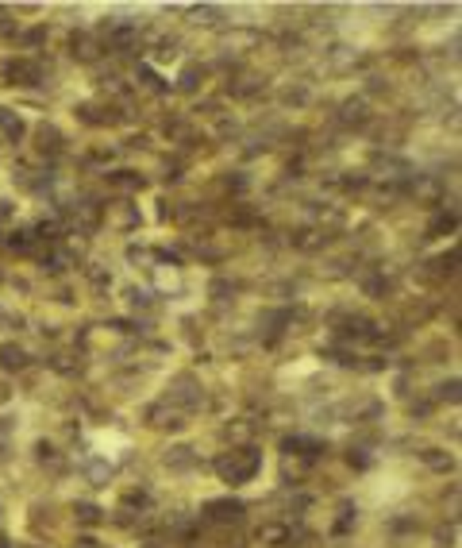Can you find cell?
<instances>
[{"mask_svg":"<svg viewBox=\"0 0 462 548\" xmlns=\"http://www.w3.org/2000/svg\"><path fill=\"white\" fill-rule=\"evenodd\" d=\"M170 463H173V468H189V463H193V456H189V448H173Z\"/></svg>","mask_w":462,"mask_h":548,"instance_id":"cell-24","label":"cell"},{"mask_svg":"<svg viewBox=\"0 0 462 548\" xmlns=\"http://www.w3.org/2000/svg\"><path fill=\"white\" fill-rule=\"evenodd\" d=\"M208 513L216 521H239V518H243V506H239V502H212Z\"/></svg>","mask_w":462,"mask_h":548,"instance_id":"cell-12","label":"cell"},{"mask_svg":"<svg viewBox=\"0 0 462 548\" xmlns=\"http://www.w3.org/2000/svg\"><path fill=\"white\" fill-rule=\"evenodd\" d=\"M427 463H432V468H451V456H439V452H427Z\"/></svg>","mask_w":462,"mask_h":548,"instance_id":"cell-29","label":"cell"},{"mask_svg":"<svg viewBox=\"0 0 462 548\" xmlns=\"http://www.w3.org/2000/svg\"><path fill=\"white\" fill-rule=\"evenodd\" d=\"M77 518H81V521H89V525H93V521H96V510H93V506H81V510H77Z\"/></svg>","mask_w":462,"mask_h":548,"instance_id":"cell-30","label":"cell"},{"mask_svg":"<svg viewBox=\"0 0 462 548\" xmlns=\"http://www.w3.org/2000/svg\"><path fill=\"white\" fill-rule=\"evenodd\" d=\"M89 475H93L96 482H104V479H108V468H104V463H93V471H89Z\"/></svg>","mask_w":462,"mask_h":548,"instance_id":"cell-31","label":"cell"},{"mask_svg":"<svg viewBox=\"0 0 462 548\" xmlns=\"http://www.w3.org/2000/svg\"><path fill=\"white\" fill-rule=\"evenodd\" d=\"M127 259H131V263H151L154 251H146V248H127Z\"/></svg>","mask_w":462,"mask_h":548,"instance_id":"cell-27","label":"cell"},{"mask_svg":"<svg viewBox=\"0 0 462 548\" xmlns=\"http://www.w3.org/2000/svg\"><path fill=\"white\" fill-rule=\"evenodd\" d=\"M0 367H4V371H23V367H27V351H23L20 343H4V348H0Z\"/></svg>","mask_w":462,"mask_h":548,"instance_id":"cell-5","label":"cell"},{"mask_svg":"<svg viewBox=\"0 0 462 548\" xmlns=\"http://www.w3.org/2000/svg\"><path fill=\"white\" fill-rule=\"evenodd\" d=\"M262 89V78H239L235 85H231V93L235 97H254Z\"/></svg>","mask_w":462,"mask_h":548,"instance_id":"cell-16","label":"cell"},{"mask_svg":"<svg viewBox=\"0 0 462 548\" xmlns=\"http://www.w3.org/2000/svg\"><path fill=\"white\" fill-rule=\"evenodd\" d=\"M8 248H12V251H27V248H31V236H27V232H12Z\"/></svg>","mask_w":462,"mask_h":548,"instance_id":"cell-22","label":"cell"},{"mask_svg":"<svg viewBox=\"0 0 462 548\" xmlns=\"http://www.w3.org/2000/svg\"><path fill=\"white\" fill-rule=\"evenodd\" d=\"M282 101H285V104H304V101H308V89H304V85H293V89H285V93H282Z\"/></svg>","mask_w":462,"mask_h":548,"instance_id":"cell-20","label":"cell"},{"mask_svg":"<svg viewBox=\"0 0 462 548\" xmlns=\"http://www.w3.org/2000/svg\"><path fill=\"white\" fill-rule=\"evenodd\" d=\"M112 182L120 185V190H139V185H143V178H139L135 170H120V174H116Z\"/></svg>","mask_w":462,"mask_h":548,"instance_id":"cell-19","label":"cell"},{"mask_svg":"<svg viewBox=\"0 0 462 548\" xmlns=\"http://www.w3.org/2000/svg\"><path fill=\"white\" fill-rule=\"evenodd\" d=\"M258 537H262V541H282L285 529L282 525H266V529H258Z\"/></svg>","mask_w":462,"mask_h":548,"instance_id":"cell-28","label":"cell"},{"mask_svg":"<svg viewBox=\"0 0 462 548\" xmlns=\"http://www.w3.org/2000/svg\"><path fill=\"white\" fill-rule=\"evenodd\" d=\"M251 432H254V425H251V421L227 425V437H231V440H246V437H251Z\"/></svg>","mask_w":462,"mask_h":548,"instance_id":"cell-21","label":"cell"},{"mask_svg":"<svg viewBox=\"0 0 462 548\" xmlns=\"http://www.w3.org/2000/svg\"><path fill=\"white\" fill-rule=\"evenodd\" d=\"M89 282H93V286H104V282H112V274L108 271H104V267H89Z\"/></svg>","mask_w":462,"mask_h":548,"instance_id":"cell-23","label":"cell"},{"mask_svg":"<svg viewBox=\"0 0 462 548\" xmlns=\"http://www.w3.org/2000/svg\"><path fill=\"white\" fill-rule=\"evenodd\" d=\"M173 402H196L201 398V390H196V382L189 379V375H181V379H173Z\"/></svg>","mask_w":462,"mask_h":548,"instance_id":"cell-10","label":"cell"},{"mask_svg":"<svg viewBox=\"0 0 462 548\" xmlns=\"http://www.w3.org/2000/svg\"><path fill=\"white\" fill-rule=\"evenodd\" d=\"M0 132H4V135L15 143V139H23V132H27V124H23V120L15 116L12 109H0Z\"/></svg>","mask_w":462,"mask_h":548,"instance_id":"cell-8","label":"cell"},{"mask_svg":"<svg viewBox=\"0 0 462 548\" xmlns=\"http://www.w3.org/2000/svg\"><path fill=\"white\" fill-rule=\"evenodd\" d=\"M201 78H204L201 66H185V73H181V89H185V93H193V89L201 85Z\"/></svg>","mask_w":462,"mask_h":548,"instance_id":"cell-17","label":"cell"},{"mask_svg":"<svg viewBox=\"0 0 462 548\" xmlns=\"http://www.w3.org/2000/svg\"><path fill=\"white\" fill-rule=\"evenodd\" d=\"M458 228V217L455 212H439V217L432 220V228H427V236H451Z\"/></svg>","mask_w":462,"mask_h":548,"instance_id":"cell-13","label":"cell"},{"mask_svg":"<svg viewBox=\"0 0 462 548\" xmlns=\"http://www.w3.org/2000/svg\"><path fill=\"white\" fill-rule=\"evenodd\" d=\"M293 243H296L301 251H320V248L327 243V232H320V228H304V232L296 236Z\"/></svg>","mask_w":462,"mask_h":548,"instance_id":"cell-11","label":"cell"},{"mask_svg":"<svg viewBox=\"0 0 462 548\" xmlns=\"http://www.w3.org/2000/svg\"><path fill=\"white\" fill-rule=\"evenodd\" d=\"M4 402H8V386L0 382V406H4Z\"/></svg>","mask_w":462,"mask_h":548,"instance_id":"cell-33","label":"cell"},{"mask_svg":"<svg viewBox=\"0 0 462 548\" xmlns=\"http://www.w3.org/2000/svg\"><path fill=\"white\" fill-rule=\"evenodd\" d=\"M35 139H39V151H46V154H58L62 151V132H58L54 124H43L35 132Z\"/></svg>","mask_w":462,"mask_h":548,"instance_id":"cell-7","label":"cell"},{"mask_svg":"<svg viewBox=\"0 0 462 548\" xmlns=\"http://www.w3.org/2000/svg\"><path fill=\"white\" fill-rule=\"evenodd\" d=\"M58 371H65V375H70V371H77V367H81V359L77 355H58Z\"/></svg>","mask_w":462,"mask_h":548,"instance_id":"cell-25","label":"cell"},{"mask_svg":"<svg viewBox=\"0 0 462 548\" xmlns=\"http://www.w3.org/2000/svg\"><path fill=\"white\" fill-rule=\"evenodd\" d=\"M96 54H101V43H96L93 35H73V59L96 62Z\"/></svg>","mask_w":462,"mask_h":548,"instance_id":"cell-6","label":"cell"},{"mask_svg":"<svg viewBox=\"0 0 462 548\" xmlns=\"http://www.w3.org/2000/svg\"><path fill=\"white\" fill-rule=\"evenodd\" d=\"M0 324H8V317H4V313H0Z\"/></svg>","mask_w":462,"mask_h":548,"instance_id":"cell-34","label":"cell"},{"mask_svg":"<svg viewBox=\"0 0 462 548\" xmlns=\"http://www.w3.org/2000/svg\"><path fill=\"white\" fill-rule=\"evenodd\" d=\"M354 62H358V54H354L351 47H335V51H332V66L335 70H351Z\"/></svg>","mask_w":462,"mask_h":548,"instance_id":"cell-15","label":"cell"},{"mask_svg":"<svg viewBox=\"0 0 462 548\" xmlns=\"http://www.w3.org/2000/svg\"><path fill=\"white\" fill-rule=\"evenodd\" d=\"M193 16H196V20L193 23H216V8H193Z\"/></svg>","mask_w":462,"mask_h":548,"instance_id":"cell-26","label":"cell"},{"mask_svg":"<svg viewBox=\"0 0 462 548\" xmlns=\"http://www.w3.org/2000/svg\"><path fill=\"white\" fill-rule=\"evenodd\" d=\"M412 197H416V205H439L443 201V182L432 174H416V182H412Z\"/></svg>","mask_w":462,"mask_h":548,"instance_id":"cell-2","label":"cell"},{"mask_svg":"<svg viewBox=\"0 0 462 548\" xmlns=\"http://www.w3.org/2000/svg\"><path fill=\"white\" fill-rule=\"evenodd\" d=\"M139 85H143L146 93H166V81H162L151 66H139Z\"/></svg>","mask_w":462,"mask_h":548,"instance_id":"cell-14","label":"cell"},{"mask_svg":"<svg viewBox=\"0 0 462 548\" xmlns=\"http://www.w3.org/2000/svg\"><path fill=\"white\" fill-rule=\"evenodd\" d=\"M4 78L12 81V85H35V81H39V66H35V62H27V59H20V62H8Z\"/></svg>","mask_w":462,"mask_h":548,"instance_id":"cell-4","label":"cell"},{"mask_svg":"<svg viewBox=\"0 0 462 548\" xmlns=\"http://www.w3.org/2000/svg\"><path fill=\"white\" fill-rule=\"evenodd\" d=\"M254 43H258V35H254V31H235V35L224 39L227 51H231V47H254Z\"/></svg>","mask_w":462,"mask_h":548,"instance_id":"cell-18","label":"cell"},{"mask_svg":"<svg viewBox=\"0 0 462 548\" xmlns=\"http://www.w3.org/2000/svg\"><path fill=\"white\" fill-rule=\"evenodd\" d=\"M216 471L224 475V482H246L258 471V452H251V448H239V452H227L224 460L216 463Z\"/></svg>","mask_w":462,"mask_h":548,"instance_id":"cell-1","label":"cell"},{"mask_svg":"<svg viewBox=\"0 0 462 548\" xmlns=\"http://www.w3.org/2000/svg\"><path fill=\"white\" fill-rule=\"evenodd\" d=\"M366 101L362 97H354V101H343V112H339V120L343 124H366Z\"/></svg>","mask_w":462,"mask_h":548,"instance_id":"cell-9","label":"cell"},{"mask_svg":"<svg viewBox=\"0 0 462 548\" xmlns=\"http://www.w3.org/2000/svg\"><path fill=\"white\" fill-rule=\"evenodd\" d=\"M8 217H12V205H8V201H0V224H8Z\"/></svg>","mask_w":462,"mask_h":548,"instance_id":"cell-32","label":"cell"},{"mask_svg":"<svg viewBox=\"0 0 462 548\" xmlns=\"http://www.w3.org/2000/svg\"><path fill=\"white\" fill-rule=\"evenodd\" d=\"M104 220H108L116 232H131V228H139V209L127 205V201H116V205L104 209Z\"/></svg>","mask_w":462,"mask_h":548,"instance_id":"cell-3","label":"cell"}]
</instances>
